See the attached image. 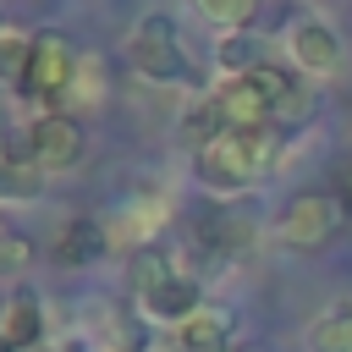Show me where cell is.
I'll return each instance as SVG.
<instances>
[{
    "label": "cell",
    "instance_id": "obj_1",
    "mask_svg": "<svg viewBox=\"0 0 352 352\" xmlns=\"http://www.w3.org/2000/svg\"><path fill=\"white\" fill-rule=\"evenodd\" d=\"M275 160V132H220L209 138L192 165H198V182L209 192H248Z\"/></svg>",
    "mask_w": 352,
    "mask_h": 352
},
{
    "label": "cell",
    "instance_id": "obj_2",
    "mask_svg": "<svg viewBox=\"0 0 352 352\" xmlns=\"http://www.w3.org/2000/svg\"><path fill=\"white\" fill-rule=\"evenodd\" d=\"M126 60L132 72H143L148 82H192V66H187V50H182V33L170 16H143L126 38Z\"/></svg>",
    "mask_w": 352,
    "mask_h": 352
},
{
    "label": "cell",
    "instance_id": "obj_3",
    "mask_svg": "<svg viewBox=\"0 0 352 352\" xmlns=\"http://www.w3.org/2000/svg\"><path fill=\"white\" fill-rule=\"evenodd\" d=\"M72 77H77V55H72V38L66 33H55V28H44V33H33V44H28V66H22V94L28 99H38V104H55L66 88H72Z\"/></svg>",
    "mask_w": 352,
    "mask_h": 352
},
{
    "label": "cell",
    "instance_id": "obj_4",
    "mask_svg": "<svg viewBox=\"0 0 352 352\" xmlns=\"http://www.w3.org/2000/svg\"><path fill=\"white\" fill-rule=\"evenodd\" d=\"M336 231H341V198H330V192H302V198H292L286 214H280V226H275L280 248H292V253H314V248H324Z\"/></svg>",
    "mask_w": 352,
    "mask_h": 352
},
{
    "label": "cell",
    "instance_id": "obj_5",
    "mask_svg": "<svg viewBox=\"0 0 352 352\" xmlns=\"http://www.w3.org/2000/svg\"><path fill=\"white\" fill-rule=\"evenodd\" d=\"M28 154H33V165H38L44 176L72 170V165L82 160V126H77V116L44 110L38 121H28Z\"/></svg>",
    "mask_w": 352,
    "mask_h": 352
},
{
    "label": "cell",
    "instance_id": "obj_6",
    "mask_svg": "<svg viewBox=\"0 0 352 352\" xmlns=\"http://www.w3.org/2000/svg\"><path fill=\"white\" fill-rule=\"evenodd\" d=\"M258 94H264V104H270V126H297L308 110H314V88L292 72V66H275V60H264L253 77H248Z\"/></svg>",
    "mask_w": 352,
    "mask_h": 352
},
{
    "label": "cell",
    "instance_id": "obj_7",
    "mask_svg": "<svg viewBox=\"0 0 352 352\" xmlns=\"http://www.w3.org/2000/svg\"><path fill=\"white\" fill-rule=\"evenodd\" d=\"M214 116H220V132H270V104L264 94L248 82V77H231L209 94Z\"/></svg>",
    "mask_w": 352,
    "mask_h": 352
},
{
    "label": "cell",
    "instance_id": "obj_8",
    "mask_svg": "<svg viewBox=\"0 0 352 352\" xmlns=\"http://www.w3.org/2000/svg\"><path fill=\"white\" fill-rule=\"evenodd\" d=\"M44 346V302L33 286H16L11 302L0 308V352H28Z\"/></svg>",
    "mask_w": 352,
    "mask_h": 352
},
{
    "label": "cell",
    "instance_id": "obj_9",
    "mask_svg": "<svg viewBox=\"0 0 352 352\" xmlns=\"http://www.w3.org/2000/svg\"><path fill=\"white\" fill-rule=\"evenodd\" d=\"M104 248H110V231H104V220H94V214H72L60 231H55V264L60 270H82V264H94V258H104Z\"/></svg>",
    "mask_w": 352,
    "mask_h": 352
},
{
    "label": "cell",
    "instance_id": "obj_10",
    "mask_svg": "<svg viewBox=\"0 0 352 352\" xmlns=\"http://www.w3.org/2000/svg\"><path fill=\"white\" fill-rule=\"evenodd\" d=\"M292 60H297V72L302 77H330L336 66H341V38H336V28H324V22H297L292 28Z\"/></svg>",
    "mask_w": 352,
    "mask_h": 352
},
{
    "label": "cell",
    "instance_id": "obj_11",
    "mask_svg": "<svg viewBox=\"0 0 352 352\" xmlns=\"http://www.w3.org/2000/svg\"><path fill=\"white\" fill-rule=\"evenodd\" d=\"M143 308H148L154 319H165V324H187V319L204 308V286H198L187 270H176V275H165V280L143 297Z\"/></svg>",
    "mask_w": 352,
    "mask_h": 352
},
{
    "label": "cell",
    "instance_id": "obj_12",
    "mask_svg": "<svg viewBox=\"0 0 352 352\" xmlns=\"http://www.w3.org/2000/svg\"><path fill=\"white\" fill-rule=\"evenodd\" d=\"M192 236H198V248H204V253L231 258V253H242V248H248L253 226H248V214H236V209H204V214L192 220Z\"/></svg>",
    "mask_w": 352,
    "mask_h": 352
},
{
    "label": "cell",
    "instance_id": "obj_13",
    "mask_svg": "<svg viewBox=\"0 0 352 352\" xmlns=\"http://www.w3.org/2000/svg\"><path fill=\"white\" fill-rule=\"evenodd\" d=\"M94 324H99V336H104V352H148V324H143L132 308L94 302Z\"/></svg>",
    "mask_w": 352,
    "mask_h": 352
},
{
    "label": "cell",
    "instance_id": "obj_14",
    "mask_svg": "<svg viewBox=\"0 0 352 352\" xmlns=\"http://www.w3.org/2000/svg\"><path fill=\"white\" fill-rule=\"evenodd\" d=\"M176 346L182 352H231V319L214 308H198L187 324H176Z\"/></svg>",
    "mask_w": 352,
    "mask_h": 352
},
{
    "label": "cell",
    "instance_id": "obj_15",
    "mask_svg": "<svg viewBox=\"0 0 352 352\" xmlns=\"http://www.w3.org/2000/svg\"><path fill=\"white\" fill-rule=\"evenodd\" d=\"M214 60H220V72H231V77H253V72L264 66V38H253L248 28H236V33H226V38L214 44Z\"/></svg>",
    "mask_w": 352,
    "mask_h": 352
},
{
    "label": "cell",
    "instance_id": "obj_16",
    "mask_svg": "<svg viewBox=\"0 0 352 352\" xmlns=\"http://www.w3.org/2000/svg\"><path fill=\"white\" fill-rule=\"evenodd\" d=\"M165 275H176V264H170V253H165L160 242L132 248V258H126V280H132V292H138V297H148Z\"/></svg>",
    "mask_w": 352,
    "mask_h": 352
},
{
    "label": "cell",
    "instance_id": "obj_17",
    "mask_svg": "<svg viewBox=\"0 0 352 352\" xmlns=\"http://www.w3.org/2000/svg\"><path fill=\"white\" fill-rule=\"evenodd\" d=\"M308 346L314 352H352V302H336L330 314H319L308 324Z\"/></svg>",
    "mask_w": 352,
    "mask_h": 352
},
{
    "label": "cell",
    "instance_id": "obj_18",
    "mask_svg": "<svg viewBox=\"0 0 352 352\" xmlns=\"http://www.w3.org/2000/svg\"><path fill=\"white\" fill-rule=\"evenodd\" d=\"M38 187H44V170L16 165V160L0 154V198H38Z\"/></svg>",
    "mask_w": 352,
    "mask_h": 352
},
{
    "label": "cell",
    "instance_id": "obj_19",
    "mask_svg": "<svg viewBox=\"0 0 352 352\" xmlns=\"http://www.w3.org/2000/svg\"><path fill=\"white\" fill-rule=\"evenodd\" d=\"M198 11H204L209 22H220L226 33H236V28H248V22H253L258 0H198Z\"/></svg>",
    "mask_w": 352,
    "mask_h": 352
},
{
    "label": "cell",
    "instance_id": "obj_20",
    "mask_svg": "<svg viewBox=\"0 0 352 352\" xmlns=\"http://www.w3.org/2000/svg\"><path fill=\"white\" fill-rule=\"evenodd\" d=\"M28 44H33V33L22 38V33L6 28V38H0V77H22V66H28Z\"/></svg>",
    "mask_w": 352,
    "mask_h": 352
},
{
    "label": "cell",
    "instance_id": "obj_21",
    "mask_svg": "<svg viewBox=\"0 0 352 352\" xmlns=\"http://www.w3.org/2000/svg\"><path fill=\"white\" fill-rule=\"evenodd\" d=\"M341 198H346V204H352V165H346V170H341Z\"/></svg>",
    "mask_w": 352,
    "mask_h": 352
},
{
    "label": "cell",
    "instance_id": "obj_22",
    "mask_svg": "<svg viewBox=\"0 0 352 352\" xmlns=\"http://www.w3.org/2000/svg\"><path fill=\"white\" fill-rule=\"evenodd\" d=\"M28 352H55V346H28Z\"/></svg>",
    "mask_w": 352,
    "mask_h": 352
},
{
    "label": "cell",
    "instance_id": "obj_23",
    "mask_svg": "<svg viewBox=\"0 0 352 352\" xmlns=\"http://www.w3.org/2000/svg\"><path fill=\"white\" fill-rule=\"evenodd\" d=\"M0 38H6V22H0Z\"/></svg>",
    "mask_w": 352,
    "mask_h": 352
}]
</instances>
